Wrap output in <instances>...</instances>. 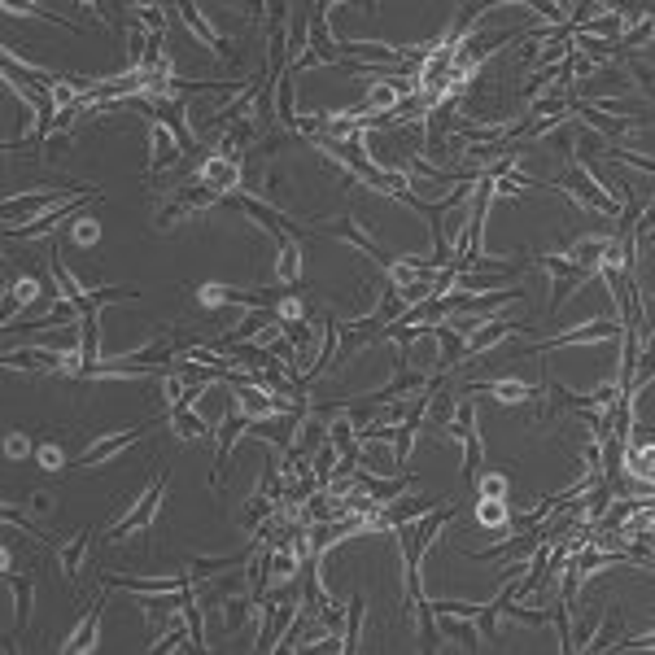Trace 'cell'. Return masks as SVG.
Here are the masks:
<instances>
[{
  "instance_id": "6da1fadb",
  "label": "cell",
  "mask_w": 655,
  "mask_h": 655,
  "mask_svg": "<svg viewBox=\"0 0 655 655\" xmlns=\"http://www.w3.org/2000/svg\"><path fill=\"white\" fill-rule=\"evenodd\" d=\"M455 516H459V507L442 503L437 511H424V516H415V520H407V524H398V529H393V533H398V546H402V603H407V612L424 599L420 564H424L428 546L437 542V533H442Z\"/></svg>"
},
{
  "instance_id": "7a4b0ae2",
  "label": "cell",
  "mask_w": 655,
  "mask_h": 655,
  "mask_svg": "<svg viewBox=\"0 0 655 655\" xmlns=\"http://www.w3.org/2000/svg\"><path fill=\"white\" fill-rule=\"evenodd\" d=\"M88 193H101L97 184H79V180H62L53 188H27V193H14L5 197V206H0V214L9 219V228H18V223H35L40 214H49L57 206H70V201L88 197Z\"/></svg>"
},
{
  "instance_id": "3957f363",
  "label": "cell",
  "mask_w": 655,
  "mask_h": 655,
  "mask_svg": "<svg viewBox=\"0 0 655 655\" xmlns=\"http://www.w3.org/2000/svg\"><path fill=\"white\" fill-rule=\"evenodd\" d=\"M546 188L559 193L564 201H573V206H581V210L603 214V219H616V214H621V201L612 197V188H607L586 162H568L564 175H559L555 184H546Z\"/></svg>"
},
{
  "instance_id": "277c9868",
  "label": "cell",
  "mask_w": 655,
  "mask_h": 655,
  "mask_svg": "<svg viewBox=\"0 0 655 655\" xmlns=\"http://www.w3.org/2000/svg\"><path fill=\"white\" fill-rule=\"evenodd\" d=\"M166 485H171V472L158 463V476H149V485H145V494L131 503L123 516L105 524V542L110 546H123L131 538H140V533H153V520H158V507H162V494H166Z\"/></svg>"
},
{
  "instance_id": "5b68a950",
  "label": "cell",
  "mask_w": 655,
  "mask_h": 655,
  "mask_svg": "<svg viewBox=\"0 0 655 655\" xmlns=\"http://www.w3.org/2000/svg\"><path fill=\"white\" fill-rule=\"evenodd\" d=\"M245 428H249V415L241 411V402H236L232 385L223 380V424H219V433H214V468H210V490L214 494L228 490V459H232L236 437H241Z\"/></svg>"
},
{
  "instance_id": "8992f818",
  "label": "cell",
  "mask_w": 655,
  "mask_h": 655,
  "mask_svg": "<svg viewBox=\"0 0 655 655\" xmlns=\"http://www.w3.org/2000/svg\"><path fill=\"white\" fill-rule=\"evenodd\" d=\"M210 206H223V197L214 193V188H206V184L188 180V184H180L171 197H166V206H162L158 214H153V232H171L175 223L193 219V214L210 210Z\"/></svg>"
},
{
  "instance_id": "52a82bcc",
  "label": "cell",
  "mask_w": 655,
  "mask_h": 655,
  "mask_svg": "<svg viewBox=\"0 0 655 655\" xmlns=\"http://www.w3.org/2000/svg\"><path fill=\"white\" fill-rule=\"evenodd\" d=\"M621 337V319H590L581 328H568V332H555V337H542V341H529L520 350H511V359H524V354H546V350H564V345H599V341H616Z\"/></svg>"
},
{
  "instance_id": "ba28073f",
  "label": "cell",
  "mask_w": 655,
  "mask_h": 655,
  "mask_svg": "<svg viewBox=\"0 0 655 655\" xmlns=\"http://www.w3.org/2000/svg\"><path fill=\"white\" fill-rule=\"evenodd\" d=\"M446 433L463 442V481H476V476H481V463H485V446H481V433H476V402H472V393H459Z\"/></svg>"
},
{
  "instance_id": "9c48e42d",
  "label": "cell",
  "mask_w": 655,
  "mask_h": 655,
  "mask_svg": "<svg viewBox=\"0 0 655 655\" xmlns=\"http://www.w3.org/2000/svg\"><path fill=\"white\" fill-rule=\"evenodd\" d=\"M158 420H162V415H153V420L136 424V428H118V433H101V437H92V442L83 446L75 459H70V472H75V468H101V463H110L114 455H123L127 446H136L140 437H145Z\"/></svg>"
},
{
  "instance_id": "30bf717a",
  "label": "cell",
  "mask_w": 655,
  "mask_h": 655,
  "mask_svg": "<svg viewBox=\"0 0 655 655\" xmlns=\"http://www.w3.org/2000/svg\"><path fill=\"white\" fill-rule=\"evenodd\" d=\"M315 232H319V236H337V241L354 245L363 258H372V262H376V271H385V276H389L393 267H398V254H389V249L380 245L376 236H367V232L359 228V223L350 219V214H345V219H337V223H324V228H315Z\"/></svg>"
},
{
  "instance_id": "8fae6325",
  "label": "cell",
  "mask_w": 655,
  "mask_h": 655,
  "mask_svg": "<svg viewBox=\"0 0 655 655\" xmlns=\"http://www.w3.org/2000/svg\"><path fill=\"white\" fill-rule=\"evenodd\" d=\"M533 262H538V267L546 271V276H551V311H559V306L568 302V293H573V289H581V284H590V280H594L590 271H586V267H577L573 258L538 254Z\"/></svg>"
},
{
  "instance_id": "7c38bea8",
  "label": "cell",
  "mask_w": 655,
  "mask_h": 655,
  "mask_svg": "<svg viewBox=\"0 0 655 655\" xmlns=\"http://www.w3.org/2000/svg\"><path fill=\"white\" fill-rule=\"evenodd\" d=\"M101 193H88V197H79V201H70V206H57L49 214H40L35 223H18V228H5V241H40V236H49L57 223H70V219H79V214H88V206H97Z\"/></svg>"
},
{
  "instance_id": "4fadbf2b",
  "label": "cell",
  "mask_w": 655,
  "mask_h": 655,
  "mask_svg": "<svg viewBox=\"0 0 655 655\" xmlns=\"http://www.w3.org/2000/svg\"><path fill=\"white\" fill-rule=\"evenodd\" d=\"M175 14L184 18V27L193 31V40L206 44L210 57H219V62H232V66L241 62V57H236V49H232V40H228V35H219V31H214V22H210L206 14H201V5H193V0H184V5H175Z\"/></svg>"
},
{
  "instance_id": "5bb4252c",
  "label": "cell",
  "mask_w": 655,
  "mask_h": 655,
  "mask_svg": "<svg viewBox=\"0 0 655 655\" xmlns=\"http://www.w3.org/2000/svg\"><path fill=\"white\" fill-rule=\"evenodd\" d=\"M193 180H197V184H206V188H214V193L228 201L232 193H241L245 166H241V162H232V158H219V153L210 149V158H201V162H197Z\"/></svg>"
},
{
  "instance_id": "9a60e30c",
  "label": "cell",
  "mask_w": 655,
  "mask_h": 655,
  "mask_svg": "<svg viewBox=\"0 0 655 655\" xmlns=\"http://www.w3.org/2000/svg\"><path fill=\"white\" fill-rule=\"evenodd\" d=\"M105 524H110V520L88 524V529H79L75 538H66L62 546H57V559H62V573H66V586H70V594H75V603H79V568H83V555H88L92 538H97Z\"/></svg>"
},
{
  "instance_id": "2e32d148",
  "label": "cell",
  "mask_w": 655,
  "mask_h": 655,
  "mask_svg": "<svg viewBox=\"0 0 655 655\" xmlns=\"http://www.w3.org/2000/svg\"><path fill=\"white\" fill-rule=\"evenodd\" d=\"M258 546H262V538H249L241 551H232V555H193V559H188V577L206 581V577L228 573V568H249V559L258 555Z\"/></svg>"
},
{
  "instance_id": "e0dca14e",
  "label": "cell",
  "mask_w": 655,
  "mask_h": 655,
  "mask_svg": "<svg viewBox=\"0 0 655 655\" xmlns=\"http://www.w3.org/2000/svg\"><path fill=\"white\" fill-rule=\"evenodd\" d=\"M184 162V149H180V140L166 131L158 118L149 123V166H145V180H158V175L166 171V166H180Z\"/></svg>"
},
{
  "instance_id": "ac0fdd59",
  "label": "cell",
  "mask_w": 655,
  "mask_h": 655,
  "mask_svg": "<svg viewBox=\"0 0 655 655\" xmlns=\"http://www.w3.org/2000/svg\"><path fill=\"white\" fill-rule=\"evenodd\" d=\"M516 332H529V324H520V319H485V324L468 337V350H463V359H481L485 350H494L498 341L516 337Z\"/></svg>"
},
{
  "instance_id": "d6986e66",
  "label": "cell",
  "mask_w": 655,
  "mask_h": 655,
  "mask_svg": "<svg viewBox=\"0 0 655 655\" xmlns=\"http://www.w3.org/2000/svg\"><path fill=\"white\" fill-rule=\"evenodd\" d=\"M101 616H105V594H101V599H92V603H88V616H83L79 629H75V634H70V638H66L57 651H62V655H88V651H97V638H101Z\"/></svg>"
},
{
  "instance_id": "ffe728a7",
  "label": "cell",
  "mask_w": 655,
  "mask_h": 655,
  "mask_svg": "<svg viewBox=\"0 0 655 655\" xmlns=\"http://www.w3.org/2000/svg\"><path fill=\"white\" fill-rule=\"evenodd\" d=\"M53 271H49V280H44L40 276V271H27V276H22L18 284H14V289H9L5 293V324H14V315H22V311H27V306L35 302V297H49V289H53Z\"/></svg>"
},
{
  "instance_id": "44dd1931",
  "label": "cell",
  "mask_w": 655,
  "mask_h": 655,
  "mask_svg": "<svg viewBox=\"0 0 655 655\" xmlns=\"http://www.w3.org/2000/svg\"><path fill=\"white\" fill-rule=\"evenodd\" d=\"M463 393H494L498 402H538L542 398V385L498 376V380H476V385H463Z\"/></svg>"
},
{
  "instance_id": "7402d4cb",
  "label": "cell",
  "mask_w": 655,
  "mask_h": 655,
  "mask_svg": "<svg viewBox=\"0 0 655 655\" xmlns=\"http://www.w3.org/2000/svg\"><path fill=\"white\" fill-rule=\"evenodd\" d=\"M354 485H359L367 498H376V503H389V498H398L402 490H411L415 476H407V472H398V476H376V472H367V468H354Z\"/></svg>"
},
{
  "instance_id": "603a6c76",
  "label": "cell",
  "mask_w": 655,
  "mask_h": 655,
  "mask_svg": "<svg viewBox=\"0 0 655 655\" xmlns=\"http://www.w3.org/2000/svg\"><path fill=\"white\" fill-rule=\"evenodd\" d=\"M0 66H5V79H18V83H27V88H35V92H53L57 83L66 79V75H57V70H40V66L18 62L14 53H5V57H0Z\"/></svg>"
},
{
  "instance_id": "cb8c5ba5",
  "label": "cell",
  "mask_w": 655,
  "mask_h": 655,
  "mask_svg": "<svg viewBox=\"0 0 655 655\" xmlns=\"http://www.w3.org/2000/svg\"><path fill=\"white\" fill-rule=\"evenodd\" d=\"M433 503H450V498H424V494H411V498H402L398 494V503H380V520L389 524V529H398V524H407L415 516H424V511H433Z\"/></svg>"
},
{
  "instance_id": "d4e9b609",
  "label": "cell",
  "mask_w": 655,
  "mask_h": 655,
  "mask_svg": "<svg viewBox=\"0 0 655 655\" xmlns=\"http://www.w3.org/2000/svg\"><path fill=\"white\" fill-rule=\"evenodd\" d=\"M455 402H459V393H455V389L437 385L433 393H428V407H424V424H420V433H446L450 415H455Z\"/></svg>"
},
{
  "instance_id": "484cf974",
  "label": "cell",
  "mask_w": 655,
  "mask_h": 655,
  "mask_svg": "<svg viewBox=\"0 0 655 655\" xmlns=\"http://www.w3.org/2000/svg\"><path fill=\"white\" fill-rule=\"evenodd\" d=\"M158 415L175 428V433L184 437V442H201V437H210V424L193 411V402H175V407H166V411H158Z\"/></svg>"
},
{
  "instance_id": "4316f807",
  "label": "cell",
  "mask_w": 655,
  "mask_h": 655,
  "mask_svg": "<svg viewBox=\"0 0 655 655\" xmlns=\"http://www.w3.org/2000/svg\"><path fill=\"white\" fill-rule=\"evenodd\" d=\"M437 616H442V625H437V629H442V634L455 642L459 651H468V655L481 651V629H476L472 616H455V612H437Z\"/></svg>"
},
{
  "instance_id": "83f0119b",
  "label": "cell",
  "mask_w": 655,
  "mask_h": 655,
  "mask_svg": "<svg viewBox=\"0 0 655 655\" xmlns=\"http://www.w3.org/2000/svg\"><path fill=\"white\" fill-rule=\"evenodd\" d=\"M271 241H276V280L302 284V241L293 236H271Z\"/></svg>"
},
{
  "instance_id": "f1b7e54d",
  "label": "cell",
  "mask_w": 655,
  "mask_h": 655,
  "mask_svg": "<svg viewBox=\"0 0 655 655\" xmlns=\"http://www.w3.org/2000/svg\"><path fill=\"white\" fill-rule=\"evenodd\" d=\"M5 586L14 594V607H18V634L31 625V612H35V573H5Z\"/></svg>"
},
{
  "instance_id": "f546056e",
  "label": "cell",
  "mask_w": 655,
  "mask_h": 655,
  "mask_svg": "<svg viewBox=\"0 0 655 655\" xmlns=\"http://www.w3.org/2000/svg\"><path fill=\"white\" fill-rule=\"evenodd\" d=\"M433 341H437V350H442V359H437V376L455 372V367L463 363V350H468V341H463L455 328H446V324H433Z\"/></svg>"
},
{
  "instance_id": "4dcf8cb0",
  "label": "cell",
  "mask_w": 655,
  "mask_h": 655,
  "mask_svg": "<svg viewBox=\"0 0 655 655\" xmlns=\"http://www.w3.org/2000/svg\"><path fill=\"white\" fill-rule=\"evenodd\" d=\"M254 612H258V599L249 594V586H245V590H232L228 599H223V629H228V634H236V629H241Z\"/></svg>"
},
{
  "instance_id": "1f68e13d",
  "label": "cell",
  "mask_w": 655,
  "mask_h": 655,
  "mask_svg": "<svg viewBox=\"0 0 655 655\" xmlns=\"http://www.w3.org/2000/svg\"><path fill=\"white\" fill-rule=\"evenodd\" d=\"M328 446L337 450V455H359V428H354V420L345 411L332 415V424H328Z\"/></svg>"
},
{
  "instance_id": "d6a6232c",
  "label": "cell",
  "mask_w": 655,
  "mask_h": 655,
  "mask_svg": "<svg viewBox=\"0 0 655 655\" xmlns=\"http://www.w3.org/2000/svg\"><path fill=\"white\" fill-rule=\"evenodd\" d=\"M607 241H612V236H577V241H564V249H568V258H573L577 267H586L594 276V267H599Z\"/></svg>"
},
{
  "instance_id": "836d02e7",
  "label": "cell",
  "mask_w": 655,
  "mask_h": 655,
  "mask_svg": "<svg viewBox=\"0 0 655 655\" xmlns=\"http://www.w3.org/2000/svg\"><path fill=\"white\" fill-rule=\"evenodd\" d=\"M621 27H625V14H616V9H603V14H594L590 22H581V35H594V40H607V44H621Z\"/></svg>"
},
{
  "instance_id": "e575fe53",
  "label": "cell",
  "mask_w": 655,
  "mask_h": 655,
  "mask_svg": "<svg viewBox=\"0 0 655 655\" xmlns=\"http://www.w3.org/2000/svg\"><path fill=\"white\" fill-rule=\"evenodd\" d=\"M276 516H280V503H271L267 494H258V490H254V498H249L245 511H241V524H245V533H258L262 524H271Z\"/></svg>"
},
{
  "instance_id": "d590c367",
  "label": "cell",
  "mask_w": 655,
  "mask_h": 655,
  "mask_svg": "<svg viewBox=\"0 0 655 655\" xmlns=\"http://www.w3.org/2000/svg\"><path fill=\"white\" fill-rule=\"evenodd\" d=\"M79 359H83V363H101V311L83 315V328H79Z\"/></svg>"
},
{
  "instance_id": "8d00e7d4",
  "label": "cell",
  "mask_w": 655,
  "mask_h": 655,
  "mask_svg": "<svg viewBox=\"0 0 655 655\" xmlns=\"http://www.w3.org/2000/svg\"><path fill=\"white\" fill-rule=\"evenodd\" d=\"M476 524H481V529H494V533L511 529V511H507L503 498H476Z\"/></svg>"
},
{
  "instance_id": "74e56055",
  "label": "cell",
  "mask_w": 655,
  "mask_h": 655,
  "mask_svg": "<svg viewBox=\"0 0 655 655\" xmlns=\"http://www.w3.org/2000/svg\"><path fill=\"white\" fill-rule=\"evenodd\" d=\"M363 612H367V599H363V590H354V599L350 607H345V638H341V651H359V629H363Z\"/></svg>"
},
{
  "instance_id": "f35d334b",
  "label": "cell",
  "mask_w": 655,
  "mask_h": 655,
  "mask_svg": "<svg viewBox=\"0 0 655 655\" xmlns=\"http://www.w3.org/2000/svg\"><path fill=\"white\" fill-rule=\"evenodd\" d=\"M0 14H9V18H44V22H57V27H66V31H83L79 22L53 14V9H40V5H14V0H5V5H0Z\"/></svg>"
},
{
  "instance_id": "ab89813d",
  "label": "cell",
  "mask_w": 655,
  "mask_h": 655,
  "mask_svg": "<svg viewBox=\"0 0 655 655\" xmlns=\"http://www.w3.org/2000/svg\"><path fill=\"white\" fill-rule=\"evenodd\" d=\"M184 621H188V634H193V651H206L210 642H206V621H201V599H197V594H188Z\"/></svg>"
},
{
  "instance_id": "60d3db41",
  "label": "cell",
  "mask_w": 655,
  "mask_h": 655,
  "mask_svg": "<svg viewBox=\"0 0 655 655\" xmlns=\"http://www.w3.org/2000/svg\"><path fill=\"white\" fill-rule=\"evenodd\" d=\"M70 241L83 245V249L97 245L101 241V223L92 219V214H79V219H70Z\"/></svg>"
},
{
  "instance_id": "b9f144b4",
  "label": "cell",
  "mask_w": 655,
  "mask_h": 655,
  "mask_svg": "<svg viewBox=\"0 0 655 655\" xmlns=\"http://www.w3.org/2000/svg\"><path fill=\"white\" fill-rule=\"evenodd\" d=\"M188 642H193V634H188L184 625H171L158 642H149V655H166V651H184Z\"/></svg>"
},
{
  "instance_id": "7bdbcfd3",
  "label": "cell",
  "mask_w": 655,
  "mask_h": 655,
  "mask_svg": "<svg viewBox=\"0 0 655 655\" xmlns=\"http://www.w3.org/2000/svg\"><path fill=\"white\" fill-rule=\"evenodd\" d=\"M472 485H476V498H507V490H511V481L503 472H481Z\"/></svg>"
},
{
  "instance_id": "ee69618b",
  "label": "cell",
  "mask_w": 655,
  "mask_h": 655,
  "mask_svg": "<svg viewBox=\"0 0 655 655\" xmlns=\"http://www.w3.org/2000/svg\"><path fill=\"white\" fill-rule=\"evenodd\" d=\"M127 14H136L140 27H145L149 35L166 31V9H162V5H127Z\"/></svg>"
},
{
  "instance_id": "f6af8a7d",
  "label": "cell",
  "mask_w": 655,
  "mask_h": 655,
  "mask_svg": "<svg viewBox=\"0 0 655 655\" xmlns=\"http://www.w3.org/2000/svg\"><path fill=\"white\" fill-rule=\"evenodd\" d=\"M35 459H40L44 468H53V472H70V459H66V450L57 442H44L40 450H35Z\"/></svg>"
},
{
  "instance_id": "bcb514c9",
  "label": "cell",
  "mask_w": 655,
  "mask_h": 655,
  "mask_svg": "<svg viewBox=\"0 0 655 655\" xmlns=\"http://www.w3.org/2000/svg\"><path fill=\"white\" fill-rule=\"evenodd\" d=\"M31 437L27 433H18V428H14V433H5V459H27L31 455Z\"/></svg>"
},
{
  "instance_id": "7dc6e473",
  "label": "cell",
  "mask_w": 655,
  "mask_h": 655,
  "mask_svg": "<svg viewBox=\"0 0 655 655\" xmlns=\"http://www.w3.org/2000/svg\"><path fill=\"white\" fill-rule=\"evenodd\" d=\"M31 511H35V516H49V511H53V490H31Z\"/></svg>"
}]
</instances>
